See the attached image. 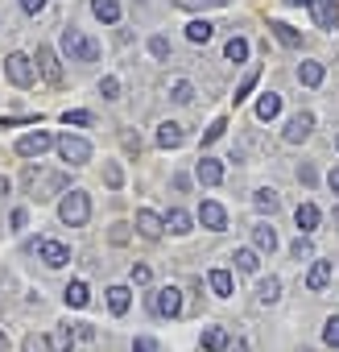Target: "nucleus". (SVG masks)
<instances>
[{"instance_id":"obj_13","label":"nucleus","mask_w":339,"mask_h":352,"mask_svg":"<svg viewBox=\"0 0 339 352\" xmlns=\"http://www.w3.org/2000/svg\"><path fill=\"white\" fill-rule=\"evenodd\" d=\"M195 179H199L203 187H220V183H224V162L203 153V157L195 162Z\"/></svg>"},{"instance_id":"obj_40","label":"nucleus","mask_w":339,"mask_h":352,"mask_svg":"<svg viewBox=\"0 0 339 352\" xmlns=\"http://www.w3.org/2000/svg\"><path fill=\"white\" fill-rule=\"evenodd\" d=\"M323 344H327V348H339V315H331V319L323 323Z\"/></svg>"},{"instance_id":"obj_15","label":"nucleus","mask_w":339,"mask_h":352,"mask_svg":"<svg viewBox=\"0 0 339 352\" xmlns=\"http://www.w3.org/2000/svg\"><path fill=\"white\" fill-rule=\"evenodd\" d=\"M199 344H203V352H228L232 348V331L228 327H203Z\"/></svg>"},{"instance_id":"obj_8","label":"nucleus","mask_w":339,"mask_h":352,"mask_svg":"<svg viewBox=\"0 0 339 352\" xmlns=\"http://www.w3.org/2000/svg\"><path fill=\"white\" fill-rule=\"evenodd\" d=\"M54 133H46V129H38V133H25V137H17V153L21 157H42L46 149H54Z\"/></svg>"},{"instance_id":"obj_14","label":"nucleus","mask_w":339,"mask_h":352,"mask_svg":"<svg viewBox=\"0 0 339 352\" xmlns=\"http://www.w3.org/2000/svg\"><path fill=\"white\" fill-rule=\"evenodd\" d=\"M331 282H335V261H314L310 274H306V290L318 294V290H327Z\"/></svg>"},{"instance_id":"obj_24","label":"nucleus","mask_w":339,"mask_h":352,"mask_svg":"<svg viewBox=\"0 0 339 352\" xmlns=\"http://www.w3.org/2000/svg\"><path fill=\"white\" fill-rule=\"evenodd\" d=\"M253 208H257L261 216H273V212L281 208V199H277L273 187H261V191H253Z\"/></svg>"},{"instance_id":"obj_17","label":"nucleus","mask_w":339,"mask_h":352,"mask_svg":"<svg viewBox=\"0 0 339 352\" xmlns=\"http://www.w3.org/2000/svg\"><path fill=\"white\" fill-rule=\"evenodd\" d=\"M318 220H323V212H318L314 204H298V212H294V224H298V236H310V232L318 228Z\"/></svg>"},{"instance_id":"obj_3","label":"nucleus","mask_w":339,"mask_h":352,"mask_svg":"<svg viewBox=\"0 0 339 352\" xmlns=\"http://www.w3.org/2000/svg\"><path fill=\"white\" fill-rule=\"evenodd\" d=\"M62 54L71 58V63H100V42H91V38H83V30H62Z\"/></svg>"},{"instance_id":"obj_47","label":"nucleus","mask_w":339,"mask_h":352,"mask_svg":"<svg viewBox=\"0 0 339 352\" xmlns=\"http://www.w3.org/2000/svg\"><path fill=\"white\" fill-rule=\"evenodd\" d=\"M174 5H183V9H220L224 0H174Z\"/></svg>"},{"instance_id":"obj_38","label":"nucleus","mask_w":339,"mask_h":352,"mask_svg":"<svg viewBox=\"0 0 339 352\" xmlns=\"http://www.w3.org/2000/svg\"><path fill=\"white\" fill-rule=\"evenodd\" d=\"M128 282H132V286H149V282H153V270H149L145 261H137V265L128 270Z\"/></svg>"},{"instance_id":"obj_26","label":"nucleus","mask_w":339,"mask_h":352,"mask_svg":"<svg viewBox=\"0 0 339 352\" xmlns=\"http://www.w3.org/2000/svg\"><path fill=\"white\" fill-rule=\"evenodd\" d=\"M257 298H261L265 307H273V302L281 298V278H273V274L261 278V282H257Z\"/></svg>"},{"instance_id":"obj_57","label":"nucleus","mask_w":339,"mask_h":352,"mask_svg":"<svg viewBox=\"0 0 339 352\" xmlns=\"http://www.w3.org/2000/svg\"><path fill=\"white\" fill-rule=\"evenodd\" d=\"M335 149H339V137H335Z\"/></svg>"},{"instance_id":"obj_7","label":"nucleus","mask_w":339,"mask_h":352,"mask_svg":"<svg viewBox=\"0 0 339 352\" xmlns=\"http://www.w3.org/2000/svg\"><path fill=\"white\" fill-rule=\"evenodd\" d=\"M5 75H9V83H17V87H34V79H38L34 63H30V58H25L21 50L5 58Z\"/></svg>"},{"instance_id":"obj_10","label":"nucleus","mask_w":339,"mask_h":352,"mask_svg":"<svg viewBox=\"0 0 339 352\" xmlns=\"http://www.w3.org/2000/svg\"><path fill=\"white\" fill-rule=\"evenodd\" d=\"M310 133H314V116H310V112H294V116L285 120V133H281V137H285V145H302Z\"/></svg>"},{"instance_id":"obj_5","label":"nucleus","mask_w":339,"mask_h":352,"mask_svg":"<svg viewBox=\"0 0 339 352\" xmlns=\"http://www.w3.org/2000/svg\"><path fill=\"white\" fill-rule=\"evenodd\" d=\"M54 149H58V157H62L67 166H87V162H91V141H87V137L67 133V137L54 141Z\"/></svg>"},{"instance_id":"obj_51","label":"nucleus","mask_w":339,"mask_h":352,"mask_svg":"<svg viewBox=\"0 0 339 352\" xmlns=\"http://www.w3.org/2000/svg\"><path fill=\"white\" fill-rule=\"evenodd\" d=\"M327 187H331V195H339V166L327 170Z\"/></svg>"},{"instance_id":"obj_16","label":"nucleus","mask_w":339,"mask_h":352,"mask_svg":"<svg viewBox=\"0 0 339 352\" xmlns=\"http://www.w3.org/2000/svg\"><path fill=\"white\" fill-rule=\"evenodd\" d=\"M187 141V129L178 124V120H165V124H157V145L161 149H178Z\"/></svg>"},{"instance_id":"obj_19","label":"nucleus","mask_w":339,"mask_h":352,"mask_svg":"<svg viewBox=\"0 0 339 352\" xmlns=\"http://www.w3.org/2000/svg\"><path fill=\"white\" fill-rule=\"evenodd\" d=\"M165 228L174 232V236H191V232H195V220H191V212H183V208H170V212H165Z\"/></svg>"},{"instance_id":"obj_21","label":"nucleus","mask_w":339,"mask_h":352,"mask_svg":"<svg viewBox=\"0 0 339 352\" xmlns=\"http://www.w3.org/2000/svg\"><path fill=\"white\" fill-rule=\"evenodd\" d=\"M207 286H211L215 298H232V290H236V282H232L228 270H211V274H207Z\"/></svg>"},{"instance_id":"obj_39","label":"nucleus","mask_w":339,"mask_h":352,"mask_svg":"<svg viewBox=\"0 0 339 352\" xmlns=\"http://www.w3.org/2000/svg\"><path fill=\"white\" fill-rule=\"evenodd\" d=\"M21 348H25V352H50V336H38V331H30V336L21 340Z\"/></svg>"},{"instance_id":"obj_49","label":"nucleus","mask_w":339,"mask_h":352,"mask_svg":"<svg viewBox=\"0 0 339 352\" xmlns=\"http://www.w3.org/2000/svg\"><path fill=\"white\" fill-rule=\"evenodd\" d=\"M9 224H13V232H21V228L30 224V212H25V208H17V212L9 216Z\"/></svg>"},{"instance_id":"obj_35","label":"nucleus","mask_w":339,"mask_h":352,"mask_svg":"<svg viewBox=\"0 0 339 352\" xmlns=\"http://www.w3.org/2000/svg\"><path fill=\"white\" fill-rule=\"evenodd\" d=\"M62 124H75V129H87V124H95V116H91L87 108H67V112H62Z\"/></svg>"},{"instance_id":"obj_56","label":"nucleus","mask_w":339,"mask_h":352,"mask_svg":"<svg viewBox=\"0 0 339 352\" xmlns=\"http://www.w3.org/2000/svg\"><path fill=\"white\" fill-rule=\"evenodd\" d=\"M298 352H314V348H298Z\"/></svg>"},{"instance_id":"obj_2","label":"nucleus","mask_w":339,"mask_h":352,"mask_svg":"<svg viewBox=\"0 0 339 352\" xmlns=\"http://www.w3.org/2000/svg\"><path fill=\"white\" fill-rule=\"evenodd\" d=\"M25 187L34 191V199L42 204V199H54V195H67V187H71V179L62 170H54V174H42V170H25Z\"/></svg>"},{"instance_id":"obj_9","label":"nucleus","mask_w":339,"mask_h":352,"mask_svg":"<svg viewBox=\"0 0 339 352\" xmlns=\"http://www.w3.org/2000/svg\"><path fill=\"white\" fill-rule=\"evenodd\" d=\"M38 75L50 83V87H62V63L50 46H38Z\"/></svg>"},{"instance_id":"obj_34","label":"nucleus","mask_w":339,"mask_h":352,"mask_svg":"<svg viewBox=\"0 0 339 352\" xmlns=\"http://www.w3.org/2000/svg\"><path fill=\"white\" fill-rule=\"evenodd\" d=\"M224 58L240 67V63L248 58V42H244V38H228V46H224Z\"/></svg>"},{"instance_id":"obj_52","label":"nucleus","mask_w":339,"mask_h":352,"mask_svg":"<svg viewBox=\"0 0 339 352\" xmlns=\"http://www.w3.org/2000/svg\"><path fill=\"white\" fill-rule=\"evenodd\" d=\"M9 191H13V179H5V174H0V199H5Z\"/></svg>"},{"instance_id":"obj_37","label":"nucleus","mask_w":339,"mask_h":352,"mask_svg":"<svg viewBox=\"0 0 339 352\" xmlns=\"http://www.w3.org/2000/svg\"><path fill=\"white\" fill-rule=\"evenodd\" d=\"M108 241H112L116 249L128 245V241H132V224H112V228H108Z\"/></svg>"},{"instance_id":"obj_43","label":"nucleus","mask_w":339,"mask_h":352,"mask_svg":"<svg viewBox=\"0 0 339 352\" xmlns=\"http://www.w3.org/2000/svg\"><path fill=\"white\" fill-rule=\"evenodd\" d=\"M149 54H153V58H170V42H165L161 34H153V38H149Z\"/></svg>"},{"instance_id":"obj_22","label":"nucleus","mask_w":339,"mask_h":352,"mask_svg":"<svg viewBox=\"0 0 339 352\" xmlns=\"http://www.w3.org/2000/svg\"><path fill=\"white\" fill-rule=\"evenodd\" d=\"M269 30H273V38H277L285 50H302V34H298L294 25H285V21H273Z\"/></svg>"},{"instance_id":"obj_29","label":"nucleus","mask_w":339,"mask_h":352,"mask_svg":"<svg viewBox=\"0 0 339 352\" xmlns=\"http://www.w3.org/2000/svg\"><path fill=\"white\" fill-rule=\"evenodd\" d=\"M232 261H236L240 274H257V270H261V253H257V249H236Z\"/></svg>"},{"instance_id":"obj_12","label":"nucleus","mask_w":339,"mask_h":352,"mask_svg":"<svg viewBox=\"0 0 339 352\" xmlns=\"http://www.w3.org/2000/svg\"><path fill=\"white\" fill-rule=\"evenodd\" d=\"M199 224H203L207 232H224V228H228V212H224V204L203 199V204H199Z\"/></svg>"},{"instance_id":"obj_20","label":"nucleus","mask_w":339,"mask_h":352,"mask_svg":"<svg viewBox=\"0 0 339 352\" xmlns=\"http://www.w3.org/2000/svg\"><path fill=\"white\" fill-rule=\"evenodd\" d=\"M310 13H314V21L323 30H335V21H339V0H314Z\"/></svg>"},{"instance_id":"obj_53","label":"nucleus","mask_w":339,"mask_h":352,"mask_svg":"<svg viewBox=\"0 0 339 352\" xmlns=\"http://www.w3.org/2000/svg\"><path fill=\"white\" fill-rule=\"evenodd\" d=\"M285 5H290V9H310L314 0H285Z\"/></svg>"},{"instance_id":"obj_42","label":"nucleus","mask_w":339,"mask_h":352,"mask_svg":"<svg viewBox=\"0 0 339 352\" xmlns=\"http://www.w3.org/2000/svg\"><path fill=\"white\" fill-rule=\"evenodd\" d=\"M224 133H228V120L220 116V120H211V124H207V133H203V145H211V141H220Z\"/></svg>"},{"instance_id":"obj_55","label":"nucleus","mask_w":339,"mask_h":352,"mask_svg":"<svg viewBox=\"0 0 339 352\" xmlns=\"http://www.w3.org/2000/svg\"><path fill=\"white\" fill-rule=\"evenodd\" d=\"M0 352H9V336H5V327H0Z\"/></svg>"},{"instance_id":"obj_25","label":"nucleus","mask_w":339,"mask_h":352,"mask_svg":"<svg viewBox=\"0 0 339 352\" xmlns=\"http://www.w3.org/2000/svg\"><path fill=\"white\" fill-rule=\"evenodd\" d=\"M132 307V290L128 286H108V311L112 315H124Z\"/></svg>"},{"instance_id":"obj_46","label":"nucleus","mask_w":339,"mask_h":352,"mask_svg":"<svg viewBox=\"0 0 339 352\" xmlns=\"http://www.w3.org/2000/svg\"><path fill=\"white\" fill-rule=\"evenodd\" d=\"M298 183H302V187H314V183H318V170H314L310 162H302V166H298Z\"/></svg>"},{"instance_id":"obj_31","label":"nucleus","mask_w":339,"mask_h":352,"mask_svg":"<svg viewBox=\"0 0 339 352\" xmlns=\"http://www.w3.org/2000/svg\"><path fill=\"white\" fill-rule=\"evenodd\" d=\"M91 13H95L104 25H116V21H120V5H116V0H91Z\"/></svg>"},{"instance_id":"obj_18","label":"nucleus","mask_w":339,"mask_h":352,"mask_svg":"<svg viewBox=\"0 0 339 352\" xmlns=\"http://www.w3.org/2000/svg\"><path fill=\"white\" fill-rule=\"evenodd\" d=\"M253 249H257V253H273V249H277V228H273L269 220L253 224Z\"/></svg>"},{"instance_id":"obj_1","label":"nucleus","mask_w":339,"mask_h":352,"mask_svg":"<svg viewBox=\"0 0 339 352\" xmlns=\"http://www.w3.org/2000/svg\"><path fill=\"white\" fill-rule=\"evenodd\" d=\"M58 220H62L67 228H83V224L91 220V195L79 191V187H71V191L58 199Z\"/></svg>"},{"instance_id":"obj_4","label":"nucleus","mask_w":339,"mask_h":352,"mask_svg":"<svg viewBox=\"0 0 339 352\" xmlns=\"http://www.w3.org/2000/svg\"><path fill=\"white\" fill-rule=\"evenodd\" d=\"M149 307H153L157 319H178L187 302H183V290H178V286H157L153 298H149Z\"/></svg>"},{"instance_id":"obj_11","label":"nucleus","mask_w":339,"mask_h":352,"mask_svg":"<svg viewBox=\"0 0 339 352\" xmlns=\"http://www.w3.org/2000/svg\"><path fill=\"white\" fill-rule=\"evenodd\" d=\"M132 228H137V236H145V241H161V232H165V216H157L153 208H141Z\"/></svg>"},{"instance_id":"obj_33","label":"nucleus","mask_w":339,"mask_h":352,"mask_svg":"<svg viewBox=\"0 0 339 352\" xmlns=\"http://www.w3.org/2000/svg\"><path fill=\"white\" fill-rule=\"evenodd\" d=\"M211 34H215V25H211V21H191V25H187V38H191L195 46L211 42Z\"/></svg>"},{"instance_id":"obj_36","label":"nucleus","mask_w":339,"mask_h":352,"mask_svg":"<svg viewBox=\"0 0 339 352\" xmlns=\"http://www.w3.org/2000/svg\"><path fill=\"white\" fill-rule=\"evenodd\" d=\"M257 83H261V71H248V75H244V79H240V83H236V104H240V100H248V96H253V87H257Z\"/></svg>"},{"instance_id":"obj_27","label":"nucleus","mask_w":339,"mask_h":352,"mask_svg":"<svg viewBox=\"0 0 339 352\" xmlns=\"http://www.w3.org/2000/svg\"><path fill=\"white\" fill-rule=\"evenodd\" d=\"M62 298H67V307H75V311H83V307L91 302V290H87V282H71V286L62 290Z\"/></svg>"},{"instance_id":"obj_6","label":"nucleus","mask_w":339,"mask_h":352,"mask_svg":"<svg viewBox=\"0 0 339 352\" xmlns=\"http://www.w3.org/2000/svg\"><path fill=\"white\" fill-rule=\"evenodd\" d=\"M34 249H38V261H42L46 270H62V265H71V245H62V241L42 236Z\"/></svg>"},{"instance_id":"obj_23","label":"nucleus","mask_w":339,"mask_h":352,"mask_svg":"<svg viewBox=\"0 0 339 352\" xmlns=\"http://www.w3.org/2000/svg\"><path fill=\"white\" fill-rule=\"evenodd\" d=\"M277 116H281V96L277 91H265L257 100V120H277Z\"/></svg>"},{"instance_id":"obj_50","label":"nucleus","mask_w":339,"mask_h":352,"mask_svg":"<svg viewBox=\"0 0 339 352\" xmlns=\"http://www.w3.org/2000/svg\"><path fill=\"white\" fill-rule=\"evenodd\" d=\"M21 9H25V13H30V17H38V13H42V9H46V0H21Z\"/></svg>"},{"instance_id":"obj_41","label":"nucleus","mask_w":339,"mask_h":352,"mask_svg":"<svg viewBox=\"0 0 339 352\" xmlns=\"http://www.w3.org/2000/svg\"><path fill=\"white\" fill-rule=\"evenodd\" d=\"M100 96H104V100H120V79H116V75H104V79H100Z\"/></svg>"},{"instance_id":"obj_45","label":"nucleus","mask_w":339,"mask_h":352,"mask_svg":"<svg viewBox=\"0 0 339 352\" xmlns=\"http://www.w3.org/2000/svg\"><path fill=\"white\" fill-rule=\"evenodd\" d=\"M104 183H108V187H120V183H124V170H120L116 162H108V166H104Z\"/></svg>"},{"instance_id":"obj_30","label":"nucleus","mask_w":339,"mask_h":352,"mask_svg":"<svg viewBox=\"0 0 339 352\" xmlns=\"http://www.w3.org/2000/svg\"><path fill=\"white\" fill-rule=\"evenodd\" d=\"M71 348H75V327H67V323L54 327L50 331V352H71Z\"/></svg>"},{"instance_id":"obj_54","label":"nucleus","mask_w":339,"mask_h":352,"mask_svg":"<svg viewBox=\"0 0 339 352\" xmlns=\"http://www.w3.org/2000/svg\"><path fill=\"white\" fill-rule=\"evenodd\" d=\"M228 352H248V340H232V348Z\"/></svg>"},{"instance_id":"obj_28","label":"nucleus","mask_w":339,"mask_h":352,"mask_svg":"<svg viewBox=\"0 0 339 352\" xmlns=\"http://www.w3.org/2000/svg\"><path fill=\"white\" fill-rule=\"evenodd\" d=\"M323 75H327L323 63H298V83H302V87H318Z\"/></svg>"},{"instance_id":"obj_44","label":"nucleus","mask_w":339,"mask_h":352,"mask_svg":"<svg viewBox=\"0 0 339 352\" xmlns=\"http://www.w3.org/2000/svg\"><path fill=\"white\" fill-rule=\"evenodd\" d=\"M290 257H294V261H306V257H310V236H298V241L290 245Z\"/></svg>"},{"instance_id":"obj_32","label":"nucleus","mask_w":339,"mask_h":352,"mask_svg":"<svg viewBox=\"0 0 339 352\" xmlns=\"http://www.w3.org/2000/svg\"><path fill=\"white\" fill-rule=\"evenodd\" d=\"M170 100H174V104H191L195 100V83L191 79H174V83H170Z\"/></svg>"},{"instance_id":"obj_48","label":"nucleus","mask_w":339,"mask_h":352,"mask_svg":"<svg viewBox=\"0 0 339 352\" xmlns=\"http://www.w3.org/2000/svg\"><path fill=\"white\" fill-rule=\"evenodd\" d=\"M132 352H157V340L153 336H137L132 340Z\"/></svg>"}]
</instances>
